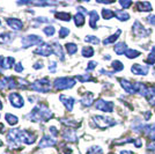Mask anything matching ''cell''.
<instances>
[{"label":"cell","instance_id":"cell-1","mask_svg":"<svg viewBox=\"0 0 155 154\" xmlns=\"http://www.w3.org/2000/svg\"><path fill=\"white\" fill-rule=\"evenodd\" d=\"M27 117L32 122H48L50 118L53 117V114L45 104L39 103L32 109V111Z\"/></svg>","mask_w":155,"mask_h":154},{"label":"cell","instance_id":"cell-2","mask_svg":"<svg viewBox=\"0 0 155 154\" xmlns=\"http://www.w3.org/2000/svg\"><path fill=\"white\" fill-rule=\"evenodd\" d=\"M75 85V79L68 77L64 78H57L53 82V87L56 90H63V89H70L72 87H74Z\"/></svg>","mask_w":155,"mask_h":154},{"label":"cell","instance_id":"cell-3","mask_svg":"<svg viewBox=\"0 0 155 154\" xmlns=\"http://www.w3.org/2000/svg\"><path fill=\"white\" fill-rule=\"evenodd\" d=\"M30 88L38 93H48L51 89V85L49 78H43L41 80H36L32 85H30Z\"/></svg>","mask_w":155,"mask_h":154},{"label":"cell","instance_id":"cell-4","mask_svg":"<svg viewBox=\"0 0 155 154\" xmlns=\"http://www.w3.org/2000/svg\"><path fill=\"white\" fill-rule=\"evenodd\" d=\"M93 121L96 124L97 128L102 129V130L110 128V126H114L117 124L116 121H114L112 118H109V117H105V116H94Z\"/></svg>","mask_w":155,"mask_h":154},{"label":"cell","instance_id":"cell-5","mask_svg":"<svg viewBox=\"0 0 155 154\" xmlns=\"http://www.w3.org/2000/svg\"><path fill=\"white\" fill-rule=\"evenodd\" d=\"M18 139H19L20 142L31 145L36 141V135L29 132V131H26V130H20L19 135H18Z\"/></svg>","mask_w":155,"mask_h":154},{"label":"cell","instance_id":"cell-6","mask_svg":"<svg viewBox=\"0 0 155 154\" xmlns=\"http://www.w3.org/2000/svg\"><path fill=\"white\" fill-rule=\"evenodd\" d=\"M21 43L23 45V48H29L31 45H41L43 44V39L37 35H28L23 36L21 39Z\"/></svg>","mask_w":155,"mask_h":154},{"label":"cell","instance_id":"cell-7","mask_svg":"<svg viewBox=\"0 0 155 154\" xmlns=\"http://www.w3.org/2000/svg\"><path fill=\"white\" fill-rule=\"evenodd\" d=\"M133 32H134L136 36L143 38V37H147L149 34L152 32V30H150V29H146V28L140 23V21L137 20L136 22L133 23Z\"/></svg>","mask_w":155,"mask_h":154},{"label":"cell","instance_id":"cell-8","mask_svg":"<svg viewBox=\"0 0 155 154\" xmlns=\"http://www.w3.org/2000/svg\"><path fill=\"white\" fill-rule=\"evenodd\" d=\"M114 107H115L114 102L104 101L102 99L97 100L96 102H95V108H96L97 110L104 111V112H112V111H114Z\"/></svg>","mask_w":155,"mask_h":154},{"label":"cell","instance_id":"cell-9","mask_svg":"<svg viewBox=\"0 0 155 154\" xmlns=\"http://www.w3.org/2000/svg\"><path fill=\"white\" fill-rule=\"evenodd\" d=\"M9 99V102L11 104L15 107V108H22L25 105V101H23V97L20 95L19 93H11L8 95Z\"/></svg>","mask_w":155,"mask_h":154},{"label":"cell","instance_id":"cell-10","mask_svg":"<svg viewBox=\"0 0 155 154\" xmlns=\"http://www.w3.org/2000/svg\"><path fill=\"white\" fill-rule=\"evenodd\" d=\"M34 53L35 55H39V56H44V57H48L53 53V50H52V45L50 44H43L39 45L36 50H34Z\"/></svg>","mask_w":155,"mask_h":154},{"label":"cell","instance_id":"cell-11","mask_svg":"<svg viewBox=\"0 0 155 154\" xmlns=\"http://www.w3.org/2000/svg\"><path fill=\"white\" fill-rule=\"evenodd\" d=\"M131 71H132V73L136 74V75H146L149 71V66H147V65L134 64V65H132Z\"/></svg>","mask_w":155,"mask_h":154},{"label":"cell","instance_id":"cell-12","mask_svg":"<svg viewBox=\"0 0 155 154\" xmlns=\"http://www.w3.org/2000/svg\"><path fill=\"white\" fill-rule=\"evenodd\" d=\"M119 82L126 93H129V94H136L137 93V82L132 84V82L127 81L126 79H119Z\"/></svg>","mask_w":155,"mask_h":154},{"label":"cell","instance_id":"cell-13","mask_svg":"<svg viewBox=\"0 0 155 154\" xmlns=\"http://www.w3.org/2000/svg\"><path fill=\"white\" fill-rule=\"evenodd\" d=\"M57 144V140L51 138L50 136H43V138L41 139L38 144V147L39 148H46V147H52Z\"/></svg>","mask_w":155,"mask_h":154},{"label":"cell","instance_id":"cell-14","mask_svg":"<svg viewBox=\"0 0 155 154\" xmlns=\"http://www.w3.org/2000/svg\"><path fill=\"white\" fill-rule=\"evenodd\" d=\"M6 23L15 32H19V30H21L23 28V22L19 19H15V18H13V19H11V18L6 19Z\"/></svg>","mask_w":155,"mask_h":154},{"label":"cell","instance_id":"cell-15","mask_svg":"<svg viewBox=\"0 0 155 154\" xmlns=\"http://www.w3.org/2000/svg\"><path fill=\"white\" fill-rule=\"evenodd\" d=\"M59 99H60V101L63 102V104L65 105V108L68 110V111H72L73 110V105H74V103H75V101H74V99L71 96H66V95H60L59 96Z\"/></svg>","mask_w":155,"mask_h":154},{"label":"cell","instance_id":"cell-16","mask_svg":"<svg viewBox=\"0 0 155 154\" xmlns=\"http://www.w3.org/2000/svg\"><path fill=\"white\" fill-rule=\"evenodd\" d=\"M63 138H64L65 140L67 141H77V133H75V131L73 130V129H65L64 132H63Z\"/></svg>","mask_w":155,"mask_h":154},{"label":"cell","instance_id":"cell-17","mask_svg":"<svg viewBox=\"0 0 155 154\" xmlns=\"http://www.w3.org/2000/svg\"><path fill=\"white\" fill-rule=\"evenodd\" d=\"M14 63H15V59L13 57H6L2 59L1 62V66H0V72H2L4 70H8V69H12L13 67Z\"/></svg>","mask_w":155,"mask_h":154},{"label":"cell","instance_id":"cell-18","mask_svg":"<svg viewBox=\"0 0 155 154\" xmlns=\"http://www.w3.org/2000/svg\"><path fill=\"white\" fill-rule=\"evenodd\" d=\"M52 50H53V53H54L57 57L60 58V60H61V62H64V60H65L64 51H63V48H61V45L59 44L58 42H54V43H52Z\"/></svg>","mask_w":155,"mask_h":154},{"label":"cell","instance_id":"cell-19","mask_svg":"<svg viewBox=\"0 0 155 154\" xmlns=\"http://www.w3.org/2000/svg\"><path fill=\"white\" fill-rule=\"evenodd\" d=\"M143 133L146 136H148L149 138L153 141H155V124H148L143 126Z\"/></svg>","mask_w":155,"mask_h":154},{"label":"cell","instance_id":"cell-20","mask_svg":"<svg viewBox=\"0 0 155 154\" xmlns=\"http://www.w3.org/2000/svg\"><path fill=\"white\" fill-rule=\"evenodd\" d=\"M100 20L98 13L96 11H91L89 12V26L91 29H96L97 28V21Z\"/></svg>","mask_w":155,"mask_h":154},{"label":"cell","instance_id":"cell-21","mask_svg":"<svg viewBox=\"0 0 155 154\" xmlns=\"http://www.w3.org/2000/svg\"><path fill=\"white\" fill-rule=\"evenodd\" d=\"M136 7L138 11L140 12H150L153 8H152V5L149 4L148 1H142V2H137Z\"/></svg>","mask_w":155,"mask_h":154},{"label":"cell","instance_id":"cell-22","mask_svg":"<svg viewBox=\"0 0 155 154\" xmlns=\"http://www.w3.org/2000/svg\"><path fill=\"white\" fill-rule=\"evenodd\" d=\"M114 50H115L117 55H125V52L127 51L129 49H127V44L125 42H119V43H117L115 45Z\"/></svg>","mask_w":155,"mask_h":154},{"label":"cell","instance_id":"cell-23","mask_svg":"<svg viewBox=\"0 0 155 154\" xmlns=\"http://www.w3.org/2000/svg\"><path fill=\"white\" fill-rule=\"evenodd\" d=\"M93 100H94V95L91 93H87V94H84V96H82L80 102L84 107H91V104H93Z\"/></svg>","mask_w":155,"mask_h":154},{"label":"cell","instance_id":"cell-24","mask_svg":"<svg viewBox=\"0 0 155 154\" xmlns=\"http://www.w3.org/2000/svg\"><path fill=\"white\" fill-rule=\"evenodd\" d=\"M14 35L12 32H2L0 34V44H6L13 39Z\"/></svg>","mask_w":155,"mask_h":154},{"label":"cell","instance_id":"cell-25","mask_svg":"<svg viewBox=\"0 0 155 154\" xmlns=\"http://www.w3.org/2000/svg\"><path fill=\"white\" fill-rule=\"evenodd\" d=\"M115 16L119 21H127L130 19V14L126 13L125 11H122V9H117L115 11Z\"/></svg>","mask_w":155,"mask_h":154},{"label":"cell","instance_id":"cell-26","mask_svg":"<svg viewBox=\"0 0 155 154\" xmlns=\"http://www.w3.org/2000/svg\"><path fill=\"white\" fill-rule=\"evenodd\" d=\"M122 34V30L120 29H118L114 35H111L110 37H108V38H105L103 41V44L104 45H108V44H111V43H114L115 41H117L118 39V37H119V35Z\"/></svg>","mask_w":155,"mask_h":154},{"label":"cell","instance_id":"cell-27","mask_svg":"<svg viewBox=\"0 0 155 154\" xmlns=\"http://www.w3.org/2000/svg\"><path fill=\"white\" fill-rule=\"evenodd\" d=\"M73 20H74V23H75L77 27H82L84 25V15L81 13H79V12L74 15Z\"/></svg>","mask_w":155,"mask_h":154},{"label":"cell","instance_id":"cell-28","mask_svg":"<svg viewBox=\"0 0 155 154\" xmlns=\"http://www.w3.org/2000/svg\"><path fill=\"white\" fill-rule=\"evenodd\" d=\"M147 101L149 102L150 105H155V88L154 87H149L148 94H147Z\"/></svg>","mask_w":155,"mask_h":154},{"label":"cell","instance_id":"cell-29","mask_svg":"<svg viewBox=\"0 0 155 154\" xmlns=\"http://www.w3.org/2000/svg\"><path fill=\"white\" fill-rule=\"evenodd\" d=\"M56 14V18L61 21H70L71 20V14L67 13V12H54Z\"/></svg>","mask_w":155,"mask_h":154},{"label":"cell","instance_id":"cell-30","mask_svg":"<svg viewBox=\"0 0 155 154\" xmlns=\"http://www.w3.org/2000/svg\"><path fill=\"white\" fill-rule=\"evenodd\" d=\"M5 119H6L7 123H8L9 125H12V126L16 125V124L19 123V119H18V117H16V116H13L12 114H8V112L5 115Z\"/></svg>","mask_w":155,"mask_h":154},{"label":"cell","instance_id":"cell-31","mask_svg":"<svg viewBox=\"0 0 155 154\" xmlns=\"http://www.w3.org/2000/svg\"><path fill=\"white\" fill-rule=\"evenodd\" d=\"M145 63L147 64V66L155 64V46L152 48V52L148 55V57L145 59Z\"/></svg>","mask_w":155,"mask_h":154},{"label":"cell","instance_id":"cell-32","mask_svg":"<svg viewBox=\"0 0 155 154\" xmlns=\"http://www.w3.org/2000/svg\"><path fill=\"white\" fill-rule=\"evenodd\" d=\"M102 16H103L104 20H110L115 16V12L111 11V9H108V8H103L102 9Z\"/></svg>","mask_w":155,"mask_h":154},{"label":"cell","instance_id":"cell-33","mask_svg":"<svg viewBox=\"0 0 155 154\" xmlns=\"http://www.w3.org/2000/svg\"><path fill=\"white\" fill-rule=\"evenodd\" d=\"M81 53H82L84 57L91 58L94 56V49L91 46H84V49H82V51H81Z\"/></svg>","mask_w":155,"mask_h":154},{"label":"cell","instance_id":"cell-34","mask_svg":"<svg viewBox=\"0 0 155 154\" xmlns=\"http://www.w3.org/2000/svg\"><path fill=\"white\" fill-rule=\"evenodd\" d=\"M66 51L68 52V55H74L78 51V45L74 43H66Z\"/></svg>","mask_w":155,"mask_h":154},{"label":"cell","instance_id":"cell-35","mask_svg":"<svg viewBox=\"0 0 155 154\" xmlns=\"http://www.w3.org/2000/svg\"><path fill=\"white\" fill-rule=\"evenodd\" d=\"M112 69H114V72H120V71L124 70V65L122 62H119V60H114L112 62Z\"/></svg>","mask_w":155,"mask_h":154},{"label":"cell","instance_id":"cell-36","mask_svg":"<svg viewBox=\"0 0 155 154\" xmlns=\"http://www.w3.org/2000/svg\"><path fill=\"white\" fill-rule=\"evenodd\" d=\"M125 56L127 58H130V59H133V58L139 57V56H140V52L134 50V49H129L127 51L125 52Z\"/></svg>","mask_w":155,"mask_h":154},{"label":"cell","instance_id":"cell-37","mask_svg":"<svg viewBox=\"0 0 155 154\" xmlns=\"http://www.w3.org/2000/svg\"><path fill=\"white\" fill-rule=\"evenodd\" d=\"M43 32L45 34L46 36L51 37V36H53V35H54L56 29H54V27H53V26H46L45 28H43Z\"/></svg>","mask_w":155,"mask_h":154},{"label":"cell","instance_id":"cell-38","mask_svg":"<svg viewBox=\"0 0 155 154\" xmlns=\"http://www.w3.org/2000/svg\"><path fill=\"white\" fill-rule=\"evenodd\" d=\"M84 42H87V43H93V44H100V38L96 37V36L89 35V36H86Z\"/></svg>","mask_w":155,"mask_h":154},{"label":"cell","instance_id":"cell-39","mask_svg":"<svg viewBox=\"0 0 155 154\" xmlns=\"http://www.w3.org/2000/svg\"><path fill=\"white\" fill-rule=\"evenodd\" d=\"M87 154H103V151L100 146H93L87 151Z\"/></svg>","mask_w":155,"mask_h":154},{"label":"cell","instance_id":"cell-40","mask_svg":"<svg viewBox=\"0 0 155 154\" xmlns=\"http://www.w3.org/2000/svg\"><path fill=\"white\" fill-rule=\"evenodd\" d=\"M77 79L80 82H86V81H93L94 79L91 74H84V75H77Z\"/></svg>","mask_w":155,"mask_h":154},{"label":"cell","instance_id":"cell-41","mask_svg":"<svg viewBox=\"0 0 155 154\" xmlns=\"http://www.w3.org/2000/svg\"><path fill=\"white\" fill-rule=\"evenodd\" d=\"M68 34H70V29L66 27H61L59 29V38H65L66 36H68Z\"/></svg>","mask_w":155,"mask_h":154},{"label":"cell","instance_id":"cell-42","mask_svg":"<svg viewBox=\"0 0 155 154\" xmlns=\"http://www.w3.org/2000/svg\"><path fill=\"white\" fill-rule=\"evenodd\" d=\"M49 71H50L51 73H54V72L57 71V63H56V62H50V63H49Z\"/></svg>","mask_w":155,"mask_h":154},{"label":"cell","instance_id":"cell-43","mask_svg":"<svg viewBox=\"0 0 155 154\" xmlns=\"http://www.w3.org/2000/svg\"><path fill=\"white\" fill-rule=\"evenodd\" d=\"M119 5L123 7V8H129V7L132 5V1H130V0H126V1L120 0V1H119Z\"/></svg>","mask_w":155,"mask_h":154},{"label":"cell","instance_id":"cell-44","mask_svg":"<svg viewBox=\"0 0 155 154\" xmlns=\"http://www.w3.org/2000/svg\"><path fill=\"white\" fill-rule=\"evenodd\" d=\"M146 21L148 22L149 25L155 26V15H150V16H148V18H146Z\"/></svg>","mask_w":155,"mask_h":154},{"label":"cell","instance_id":"cell-45","mask_svg":"<svg viewBox=\"0 0 155 154\" xmlns=\"http://www.w3.org/2000/svg\"><path fill=\"white\" fill-rule=\"evenodd\" d=\"M96 65H97L96 62H89V63H88V66H87V71L94 70V69L96 67Z\"/></svg>","mask_w":155,"mask_h":154},{"label":"cell","instance_id":"cell-46","mask_svg":"<svg viewBox=\"0 0 155 154\" xmlns=\"http://www.w3.org/2000/svg\"><path fill=\"white\" fill-rule=\"evenodd\" d=\"M5 87H7V79H6V78L0 79V90L4 89Z\"/></svg>","mask_w":155,"mask_h":154},{"label":"cell","instance_id":"cell-47","mask_svg":"<svg viewBox=\"0 0 155 154\" xmlns=\"http://www.w3.org/2000/svg\"><path fill=\"white\" fill-rule=\"evenodd\" d=\"M14 70H15V72H22L23 71V66H22V64L21 63H18L16 65H14Z\"/></svg>","mask_w":155,"mask_h":154},{"label":"cell","instance_id":"cell-48","mask_svg":"<svg viewBox=\"0 0 155 154\" xmlns=\"http://www.w3.org/2000/svg\"><path fill=\"white\" fill-rule=\"evenodd\" d=\"M35 20H36L38 23H49V22H50V20L46 19V18H43V16H42V18H37V19H35Z\"/></svg>","mask_w":155,"mask_h":154},{"label":"cell","instance_id":"cell-49","mask_svg":"<svg viewBox=\"0 0 155 154\" xmlns=\"http://www.w3.org/2000/svg\"><path fill=\"white\" fill-rule=\"evenodd\" d=\"M49 130H50V133H52L54 137H57V136H58V131H57V129L54 128V126H50Z\"/></svg>","mask_w":155,"mask_h":154},{"label":"cell","instance_id":"cell-50","mask_svg":"<svg viewBox=\"0 0 155 154\" xmlns=\"http://www.w3.org/2000/svg\"><path fill=\"white\" fill-rule=\"evenodd\" d=\"M147 149H149V151H154L155 152V141L149 142L148 145H147Z\"/></svg>","mask_w":155,"mask_h":154},{"label":"cell","instance_id":"cell-51","mask_svg":"<svg viewBox=\"0 0 155 154\" xmlns=\"http://www.w3.org/2000/svg\"><path fill=\"white\" fill-rule=\"evenodd\" d=\"M32 67H34L35 70H39V69H42V67H43V63H42V62H37V63L34 65Z\"/></svg>","mask_w":155,"mask_h":154},{"label":"cell","instance_id":"cell-52","mask_svg":"<svg viewBox=\"0 0 155 154\" xmlns=\"http://www.w3.org/2000/svg\"><path fill=\"white\" fill-rule=\"evenodd\" d=\"M4 132H5V125L0 123V133H4Z\"/></svg>","mask_w":155,"mask_h":154},{"label":"cell","instance_id":"cell-53","mask_svg":"<svg viewBox=\"0 0 155 154\" xmlns=\"http://www.w3.org/2000/svg\"><path fill=\"white\" fill-rule=\"evenodd\" d=\"M119 154H133V152L132 151H122Z\"/></svg>","mask_w":155,"mask_h":154},{"label":"cell","instance_id":"cell-54","mask_svg":"<svg viewBox=\"0 0 155 154\" xmlns=\"http://www.w3.org/2000/svg\"><path fill=\"white\" fill-rule=\"evenodd\" d=\"M2 109V102H1V101H0V110Z\"/></svg>","mask_w":155,"mask_h":154},{"label":"cell","instance_id":"cell-55","mask_svg":"<svg viewBox=\"0 0 155 154\" xmlns=\"http://www.w3.org/2000/svg\"><path fill=\"white\" fill-rule=\"evenodd\" d=\"M2 145H4V142H2V141L0 140V146H2Z\"/></svg>","mask_w":155,"mask_h":154},{"label":"cell","instance_id":"cell-56","mask_svg":"<svg viewBox=\"0 0 155 154\" xmlns=\"http://www.w3.org/2000/svg\"><path fill=\"white\" fill-rule=\"evenodd\" d=\"M153 75L155 77V67H154V70H153Z\"/></svg>","mask_w":155,"mask_h":154},{"label":"cell","instance_id":"cell-57","mask_svg":"<svg viewBox=\"0 0 155 154\" xmlns=\"http://www.w3.org/2000/svg\"><path fill=\"white\" fill-rule=\"evenodd\" d=\"M0 25H1V21H0Z\"/></svg>","mask_w":155,"mask_h":154},{"label":"cell","instance_id":"cell-58","mask_svg":"<svg viewBox=\"0 0 155 154\" xmlns=\"http://www.w3.org/2000/svg\"><path fill=\"white\" fill-rule=\"evenodd\" d=\"M152 154H155V152H154V153H152Z\"/></svg>","mask_w":155,"mask_h":154},{"label":"cell","instance_id":"cell-59","mask_svg":"<svg viewBox=\"0 0 155 154\" xmlns=\"http://www.w3.org/2000/svg\"><path fill=\"white\" fill-rule=\"evenodd\" d=\"M6 154H8V153H6Z\"/></svg>","mask_w":155,"mask_h":154}]
</instances>
